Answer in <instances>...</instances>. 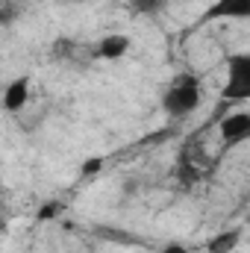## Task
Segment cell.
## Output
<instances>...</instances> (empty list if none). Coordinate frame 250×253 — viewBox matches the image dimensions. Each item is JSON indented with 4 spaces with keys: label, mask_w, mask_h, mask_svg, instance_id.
Here are the masks:
<instances>
[{
    "label": "cell",
    "mask_w": 250,
    "mask_h": 253,
    "mask_svg": "<svg viewBox=\"0 0 250 253\" xmlns=\"http://www.w3.org/2000/svg\"><path fill=\"white\" fill-rule=\"evenodd\" d=\"M200 97H203L200 80H197L194 74H180V77L174 80V85L165 91L162 109H165L171 118H186V115H191V112L200 106Z\"/></svg>",
    "instance_id": "1"
},
{
    "label": "cell",
    "mask_w": 250,
    "mask_h": 253,
    "mask_svg": "<svg viewBox=\"0 0 250 253\" xmlns=\"http://www.w3.org/2000/svg\"><path fill=\"white\" fill-rule=\"evenodd\" d=\"M224 100H248L250 97V56L236 53L227 59V85H224Z\"/></svg>",
    "instance_id": "2"
},
{
    "label": "cell",
    "mask_w": 250,
    "mask_h": 253,
    "mask_svg": "<svg viewBox=\"0 0 250 253\" xmlns=\"http://www.w3.org/2000/svg\"><path fill=\"white\" fill-rule=\"evenodd\" d=\"M27 103H30V77H18V80H12V83L3 88L0 106H3L6 112H21Z\"/></svg>",
    "instance_id": "3"
},
{
    "label": "cell",
    "mask_w": 250,
    "mask_h": 253,
    "mask_svg": "<svg viewBox=\"0 0 250 253\" xmlns=\"http://www.w3.org/2000/svg\"><path fill=\"white\" fill-rule=\"evenodd\" d=\"M129 47H132V42H129V36L124 33H109V36H103L100 39V44H97V59H106V62H118V59H124L126 53H129Z\"/></svg>",
    "instance_id": "4"
},
{
    "label": "cell",
    "mask_w": 250,
    "mask_h": 253,
    "mask_svg": "<svg viewBox=\"0 0 250 253\" xmlns=\"http://www.w3.org/2000/svg\"><path fill=\"white\" fill-rule=\"evenodd\" d=\"M218 129H221V138L227 144H239V141H245L250 135V115L248 112H233V115H227L221 121Z\"/></svg>",
    "instance_id": "5"
},
{
    "label": "cell",
    "mask_w": 250,
    "mask_h": 253,
    "mask_svg": "<svg viewBox=\"0 0 250 253\" xmlns=\"http://www.w3.org/2000/svg\"><path fill=\"white\" fill-rule=\"evenodd\" d=\"M215 18H250V0H215V6L206 12V21Z\"/></svg>",
    "instance_id": "6"
},
{
    "label": "cell",
    "mask_w": 250,
    "mask_h": 253,
    "mask_svg": "<svg viewBox=\"0 0 250 253\" xmlns=\"http://www.w3.org/2000/svg\"><path fill=\"white\" fill-rule=\"evenodd\" d=\"M242 242V230H224V233H215L209 242H206V253H233Z\"/></svg>",
    "instance_id": "7"
},
{
    "label": "cell",
    "mask_w": 250,
    "mask_h": 253,
    "mask_svg": "<svg viewBox=\"0 0 250 253\" xmlns=\"http://www.w3.org/2000/svg\"><path fill=\"white\" fill-rule=\"evenodd\" d=\"M168 6V0H129V9L135 15H159Z\"/></svg>",
    "instance_id": "8"
},
{
    "label": "cell",
    "mask_w": 250,
    "mask_h": 253,
    "mask_svg": "<svg viewBox=\"0 0 250 253\" xmlns=\"http://www.w3.org/2000/svg\"><path fill=\"white\" fill-rule=\"evenodd\" d=\"M59 212H62V203H59V200H47L44 206H39V212H36V221H53Z\"/></svg>",
    "instance_id": "9"
},
{
    "label": "cell",
    "mask_w": 250,
    "mask_h": 253,
    "mask_svg": "<svg viewBox=\"0 0 250 253\" xmlns=\"http://www.w3.org/2000/svg\"><path fill=\"white\" fill-rule=\"evenodd\" d=\"M100 168H103V159H100V156H97V159H85V162L80 165V174H85V177H94Z\"/></svg>",
    "instance_id": "10"
},
{
    "label": "cell",
    "mask_w": 250,
    "mask_h": 253,
    "mask_svg": "<svg viewBox=\"0 0 250 253\" xmlns=\"http://www.w3.org/2000/svg\"><path fill=\"white\" fill-rule=\"evenodd\" d=\"M162 253H188V248H186V245L171 242V245H165V248H162Z\"/></svg>",
    "instance_id": "11"
}]
</instances>
